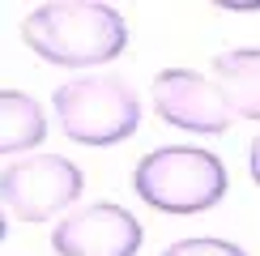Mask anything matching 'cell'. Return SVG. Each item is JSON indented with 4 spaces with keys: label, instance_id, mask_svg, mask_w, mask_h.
<instances>
[{
    "label": "cell",
    "instance_id": "cell-6",
    "mask_svg": "<svg viewBox=\"0 0 260 256\" xmlns=\"http://www.w3.org/2000/svg\"><path fill=\"white\" fill-rule=\"evenodd\" d=\"M51 248L56 256H137L141 222L124 205L94 201L51 231Z\"/></svg>",
    "mask_w": 260,
    "mask_h": 256
},
{
    "label": "cell",
    "instance_id": "cell-4",
    "mask_svg": "<svg viewBox=\"0 0 260 256\" xmlns=\"http://www.w3.org/2000/svg\"><path fill=\"white\" fill-rule=\"evenodd\" d=\"M0 188H5V209L17 222H47L81 197L85 175L77 163L60 154H30L5 167Z\"/></svg>",
    "mask_w": 260,
    "mask_h": 256
},
{
    "label": "cell",
    "instance_id": "cell-9",
    "mask_svg": "<svg viewBox=\"0 0 260 256\" xmlns=\"http://www.w3.org/2000/svg\"><path fill=\"white\" fill-rule=\"evenodd\" d=\"M162 256H247L239 243H226V239H209V235H197V239H179L171 243Z\"/></svg>",
    "mask_w": 260,
    "mask_h": 256
},
{
    "label": "cell",
    "instance_id": "cell-1",
    "mask_svg": "<svg viewBox=\"0 0 260 256\" xmlns=\"http://www.w3.org/2000/svg\"><path fill=\"white\" fill-rule=\"evenodd\" d=\"M21 39L47 64L85 69L120 56L128 43V26L120 9L103 0H47L21 17Z\"/></svg>",
    "mask_w": 260,
    "mask_h": 256
},
{
    "label": "cell",
    "instance_id": "cell-7",
    "mask_svg": "<svg viewBox=\"0 0 260 256\" xmlns=\"http://www.w3.org/2000/svg\"><path fill=\"white\" fill-rule=\"evenodd\" d=\"M213 77L226 107L243 120H260V47H235L213 60Z\"/></svg>",
    "mask_w": 260,
    "mask_h": 256
},
{
    "label": "cell",
    "instance_id": "cell-8",
    "mask_svg": "<svg viewBox=\"0 0 260 256\" xmlns=\"http://www.w3.org/2000/svg\"><path fill=\"white\" fill-rule=\"evenodd\" d=\"M47 137V115L30 94L5 85L0 90V149L5 154H26Z\"/></svg>",
    "mask_w": 260,
    "mask_h": 256
},
{
    "label": "cell",
    "instance_id": "cell-10",
    "mask_svg": "<svg viewBox=\"0 0 260 256\" xmlns=\"http://www.w3.org/2000/svg\"><path fill=\"white\" fill-rule=\"evenodd\" d=\"M247 171H252V179H256V188H260V137L252 141V149H247Z\"/></svg>",
    "mask_w": 260,
    "mask_h": 256
},
{
    "label": "cell",
    "instance_id": "cell-5",
    "mask_svg": "<svg viewBox=\"0 0 260 256\" xmlns=\"http://www.w3.org/2000/svg\"><path fill=\"white\" fill-rule=\"evenodd\" d=\"M154 111L162 124L183 128V133L218 137L231 128V107H226L218 81L201 77L197 69H162L154 77Z\"/></svg>",
    "mask_w": 260,
    "mask_h": 256
},
{
    "label": "cell",
    "instance_id": "cell-2",
    "mask_svg": "<svg viewBox=\"0 0 260 256\" xmlns=\"http://www.w3.org/2000/svg\"><path fill=\"white\" fill-rule=\"evenodd\" d=\"M133 188L162 213H201L226 197V167L218 154L192 145H162L133 171Z\"/></svg>",
    "mask_w": 260,
    "mask_h": 256
},
{
    "label": "cell",
    "instance_id": "cell-3",
    "mask_svg": "<svg viewBox=\"0 0 260 256\" xmlns=\"http://www.w3.org/2000/svg\"><path fill=\"white\" fill-rule=\"evenodd\" d=\"M56 120L64 137L77 145H115L128 141L141 124V103L128 90V81L111 77V73H94V77L64 81L51 94Z\"/></svg>",
    "mask_w": 260,
    "mask_h": 256
}]
</instances>
